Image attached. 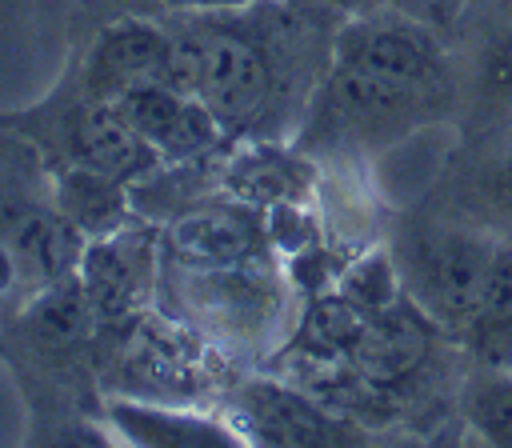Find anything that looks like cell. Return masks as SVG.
<instances>
[{
	"instance_id": "6da1fadb",
	"label": "cell",
	"mask_w": 512,
	"mask_h": 448,
	"mask_svg": "<svg viewBox=\"0 0 512 448\" xmlns=\"http://www.w3.org/2000/svg\"><path fill=\"white\" fill-rule=\"evenodd\" d=\"M432 92L436 88H420V84H404V80L352 68V64H336L312 100L308 136H300V144L304 140L308 144L392 140L424 116V108L432 104Z\"/></svg>"
},
{
	"instance_id": "7a4b0ae2",
	"label": "cell",
	"mask_w": 512,
	"mask_h": 448,
	"mask_svg": "<svg viewBox=\"0 0 512 448\" xmlns=\"http://www.w3.org/2000/svg\"><path fill=\"white\" fill-rule=\"evenodd\" d=\"M500 244L464 228H428L400 252L416 308L448 328H468Z\"/></svg>"
},
{
	"instance_id": "3957f363",
	"label": "cell",
	"mask_w": 512,
	"mask_h": 448,
	"mask_svg": "<svg viewBox=\"0 0 512 448\" xmlns=\"http://www.w3.org/2000/svg\"><path fill=\"white\" fill-rule=\"evenodd\" d=\"M196 96L216 112L224 128L256 120L272 96V60L260 40L228 24H208L200 44Z\"/></svg>"
},
{
	"instance_id": "277c9868",
	"label": "cell",
	"mask_w": 512,
	"mask_h": 448,
	"mask_svg": "<svg viewBox=\"0 0 512 448\" xmlns=\"http://www.w3.org/2000/svg\"><path fill=\"white\" fill-rule=\"evenodd\" d=\"M116 108L136 128V136L156 152V160H168V164H188L212 152L224 132V124L200 96L176 92L160 80H144L120 92Z\"/></svg>"
},
{
	"instance_id": "5b68a950",
	"label": "cell",
	"mask_w": 512,
	"mask_h": 448,
	"mask_svg": "<svg viewBox=\"0 0 512 448\" xmlns=\"http://www.w3.org/2000/svg\"><path fill=\"white\" fill-rule=\"evenodd\" d=\"M336 64H352L388 80L436 88L440 84V48L412 20H352L336 36Z\"/></svg>"
},
{
	"instance_id": "8992f818",
	"label": "cell",
	"mask_w": 512,
	"mask_h": 448,
	"mask_svg": "<svg viewBox=\"0 0 512 448\" xmlns=\"http://www.w3.org/2000/svg\"><path fill=\"white\" fill-rule=\"evenodd\" d=\"M164 48H168V28L152 24V20H116L108 24L96 44L88 48V60L80 68V92L84 96H100V100H116L120 92L156 80L160 64H164Z\"/></svg>"
},
{
	"instance_id": "52a82bcc",
	"label": "cell",
	"mask_w": 512,
	"mask_h": 448,
	"mask_svg": "<svg viewBox=\"0 0 512 448\" xmlns=\"http://www.w3.org/2000/svg\"><path fill=\"white\" fill-rule=\"evenodd\" d=\"M64 136H68V160L72 164L104 172L112 180H128L156 160V152L124 120L116 100H100V96L80 92V104L64 116Z\"/></svg>"
},
{
	"instance_id": "ba28073f",
	"label": "cell",
	"mask_w": 512,
	"mask_h": 448,
	"mask_svg": "<svg viewBox=\"0 0 512 448\" xmlns=\"http://www.w3.org/2000/svg\"><path fill=\"white\" fill-rule=\"evenodd\" d=\"M260 228L244 208H196L168 224L164 252L192 272L240 268L256 256Z\"/></svg>"
},
{
	"instance_id": "9c48e42d",
	"label": "cell",
	"mask_w": 512,
	"mask_h": 448,
	"mask_svg": "<svg viewBox=\"0 0 512 448\" xmlns=\"http://www.w3.org/2000/svg\"><path fill=\"white\" fill-rule=\"evenodd\" d=\"M424 356H428V316L400 300L368 308L364 328L348 352L356 376L372 384H396L412 376Z\"/></svg>"
},
{
	"instance_id": "30bf717a",
	"label": "cell",
	"mask_w": 512,
	"mask_h": 448,
	"mask_svg": "<svg viewBox=\"0 0 512 448\" xmlns=\"http://www.w3.org/2000/svg\"><path fill=\"white\" fill-rule=\"evenodd\" d=\"M8 244L16 252L20 276H28L36 284H56L72 268H80L84 228L76 220H68L60 208L56 212H20L8 232Z\"/></svg>"
},
{
	"instance_id": "8fae6325",
	"label": "cell",
	"mask_w": 512,
	"mask_h": 448,
	"mask_svg": "<svg viewBox=\"0 0 512 448\" xmlns=\"http://www.w3.org/2000/svg\"><path fill=\"white\" fill-rule=\"evenodd\" d=\"M244 408H248L256 436L272 444H324L340 436V424H332L312 400L280 384H252L244 392Z\"/></svg>"
},
{
	"instance_id": "7c38bea8",
	"label": "cell",
	"mask_w": 512,
	"mask_h": 448,
	"mask_svg": "<svg viewBox=\"0 0 512 448\" xmlns=\"http://www.w3.org/2000/svg\"><path fill=\"white\" fill-rule=\"evenodd\" d=\"M132 244L124 236H108L92 248H84L80 256V284H84V296L92 304L96 316H120L132 296H136V280H140V268L136 260L128 256Z\"/></svg>"
},
{
	"instance_id": "4fadbf2b",
	"label": "cell",
	"mask_w": 512,
	"mask_h": 448,
	"mask_svg": "<svg viewBox=\"0 0 512 448\" xmlns=\"http://www.w3.org/2000/svg\"><path fill=\"white\" fill-rule=\"evenodd\" d=\"M224 188L244 204H284L304 188V180H300V168L292 156L260 148V152L236 156L228 164Z\"/></svg>"
},
{
	"instance_id": "5bb4252c",
	"label": "cell",
	"mask_w": 512,
	"mask_h": 448,
	"mask_svg": "<svg viewBox=\"0 0 512 448\" xmlns=\"http://www.w3.org/2000/svg\"><path fill=\"white\" fill-rule=\"evenodd\" d=\"M120 208H124L120 180H112L104 172H92V168H80V164H68L60 172V212L68 220H76L80 228L116 224Z\"/></svg>"
},
{
	"instance_id": "9a60e30c",
	"label": "cell",
	"mask_w": 512,
	"mask_h": 448,
	"mask_svg": "<svg viewBox=\"0 0 512 448\" xmlns=\"http://www.w3.org/2000/svg\"><path fill=\"white\" fill-rule=\"evenodd\" d=\"M460 404H464L468 424L488 444H508L512 448V372L488 368V372L468 376Z\"/></svg>"
},
{
	"instance_id": "2e32d148",
	"label": "cell",
	"mask_w": 512,
	"mask_h": 448,
	"mask_svg": "<svg viewBox=\"0 0 512 448\" xmlns=\"http://www.w3.org/2000/svg\"><path fill=\"white\" fill-rule=\"evenodd\" d=\"M480 352L496 360V348H512V248H500L480 296V308L468 324Z\"/></svg>"
},
{
	"instance_id": "e0dca14e",
	"label": "cell",
	"mask_w": 512,
	"mask_h": 448,
	"mask_svg": "<svg viewBox=\"0 0 512 448\" xmlns=\"http://www.w3.org/2000/svg\"><path fill=\"white\" fill-rule=\"evenodd\" d=\"M364 308H356L352 300L344 296H324L312 304V312L304 316V340H308V352L316 356H336V352H352L360 328H364Z\"/></svg>"
},
{
	"instance_id": "ac0fdd59",
	"label": "cell",
	"mask_w": 512,
	"mask_h": 448,
	"mask_svg": "<svg viewBox=\"0 0 512 448\" xmlns=\"http://www.w3.org/2000/svg\"><path fill=\"white\" fill-rule=\"evenodd\" d=\"M172 8H192V12H228V8H248L256 0H164Z\"/></svg>"
},
{
	"instance_id": "d6986e66",
	"label": "cell",
	"mask_w": 512,
	"mask_h": 448,
	"mask_svg": "<svg viewBox=\"0 0 512 448\" xmlns=\"http://www.w3.org/2000/svg\"><path fill=\"white\" fill-rule=\"evenodd\" d=\"M16 276H20V264H16V252H12V244H0V296L16 284Z\"/></svg>"
},
{
	"instance_id": "ffe728a7",
	"label": "cell",
	"mask_w": 512,
	"mask_h": 448,
	"mask_svg": "<svg viewBox=\"0 0 512 448\" xmlns=\"http://www.w3.org/2000/svg\"><path fill=\"white\" fill-rule=\"evenodd\" d=\"M496 184H500V196L512 204V152L504 156V164H500V172H496Z\"/></svg>"
},
{
	"instance_id": "44dd1931",
	"label": "cell",
	"mask_w": 512,
	"mask_h": 448,
	"mask_svg": "<svg viewBox=\"0 0 512 448\" xmlns=\"http://www.w3.org/2000/svg\"><path fill=\"white\" fill-rule=\"evenodd\" d=\"M504 4H508V12H512V0H504Z\"/></svg>"
}]
</instances>
